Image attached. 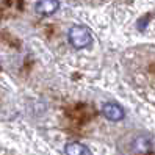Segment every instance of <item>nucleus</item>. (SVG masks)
<instances>
[{"mask_svg": "<svg viewBox=\"0 0 155 155\" xmlns=\"http://www.w3.org/2000/svg\"><path fill=\"white\" fill-rule=\"evenodd\" d=\"M68 39L72 47L75 49H86L93 42V35L83 25H74L68 31Z\"/></svg>", "mask_w": 155, "mask_h": 155, "instance_id": "nucleus-1", "label": "nucleus"}, {"mask_svg": "<svg viewBox=\"0 0 155 155\" xmlns=\"http://www.w3.org/2000/svg\"><path fill=\"white\" fill-rule=\"evenodd\" d=\"M102 114L111 122H119V121L124 119V116H125L124 108L119 104H116V102H107L102 107Z\"/></svg>", "mask_w": 155, "mask_h": 155, "instance_id": "nucleus-2", "label": "nucleus"}, {"mask_svg": "<svg viewBox=\"0 0 155 155\" xmlns=\"http://www.w3.org/2000/svg\"><path fill=\"white\" fill-rule=\"evenodd\" d=\"M153 147V143L152 138L149 135H138L132 143V149L135 153H140V155H146L149 153Z\"/></svg>", "mask_w": 155, "mask_h": 155, "instance_id": "nucleus-3", "label": "nucleus"}, {"mask_svg": "<svg viewBox=\"0 0 155 155\" xmlns=\"http://www.w3.org/2000/svg\"><path fill=\"white\" fill-rule=\"evenodd\" d=\"M60 10V0H38L35 5V11L39 16H52Z\"/></svg>", "mask_w": 155, "mask_h": 155, "instance_id": "nucleus-4", "label": "nucleus"}, {"mask_svg": "<svg viewBox=\"0 0 155 155\" xmlns=\"http://www.w3.org/2000/svg\"><path fill=\"white\" fill-rule=\"evenodd\" d=\"M64 152L66 155H91V150L88 146L81 144L78 141H69L64 146Z\"/></svg>", "mask_w": 155, "mask_h": 155, "instance_id": "nucleus-5", "label": "nucleus"}]
</instances>
